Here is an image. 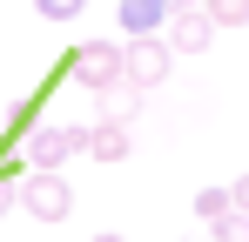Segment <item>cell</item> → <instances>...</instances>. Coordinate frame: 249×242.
<instances>
[{
	"label": "cell",
	"mask_w": 249,
	"mask_h": 242,
	"mask_svg": "<svg viewBox=\"0 0 249 242\" xmlns=\"http://www.w3.org/2000/svg\"><path fill=\"white\" fill-rule=\"evenodd\" d=\"M20 208H27L34 222H68V215H74V189L61 182V168H27Z\"/></svg>",
	"instance_id": "6da1fadb"
},
{
	"label": "cell",
	"mask_w": 249,
	"mask_h": 242,
	"mask_svg": "<svg viewBox=\"0 0 249 242\" xmlns=\"http://www.w3.org/2000/svg\"><path fill=\"white\" fill-rule=\"evenodd\" d=\"M168 68H175V47H168L162 34H142V40H128V47H122V81H128V87H142V94L162 87Z\"/></svg>",
	"instance_id": "7a4b0ae2"
},
{
	"label": "cell",
	"mask_w": 249,
	"mask_h": 242,
	"mask_svg": "<svg viewBox=\"0 0 249 242\" xmlns=\"http://www.w3.org/2000/svg\"><path fill=\"white\" fill-rule=\"evenodd\" d=\"M74 155H88V128H34L27 135V168H68Z\"/></svg>",
	"instance_id": "3957f363"
},
{
	"label": "cell",
	"mask_w": 249,
	"mask_h": 242,
	"mask_svg": "<svg viewBox=\"0 0 249 242\" xmlns=\"http://www.w3.org/2000/svg\"><path fill=\"white\" fill-rule=\"evenodd\" d=\"M74 81H81L88 94L115 87V81H122V47H115V40H81V47H74Z\"/></svg>",
	"instance_id": "277c9868"
},
{
	"label": "cell",
	"mask_w": 249,
	"mask_h": 242,
	"mask_svg": "<svg viewBox=\"0 0 249 242\" xmlns=\"http://www.w3.org/2000/svg\"><path fill=\"white\" fill-rule=\"evenodd\" d=\"M162 40L175 47V54H202L209 40H215V20H209V14H168Z\"/></svg>",
	"instance_id": "5b68a950"
},
{
	"label": "cell",
	"mask_w": 249,
	"mask_h": 242,
	"mask_svg": "<svg viewBox=\"0 0 249 242\" xmlns=\"http://www.w3.org/2000/svg\"><path fill=\"white\" fill-rule=\"evenodd\" d=\"M115 14H122L128 40H142V34H162V27H168V14H175V7H168V0H122Z\"/></svg>",
	"instance_id": "8992f818"
},
{
	"label": "cell",
	"mask_w": 249,
	"mask_h": 242,
	"mask_svg": "<svg viewBox=\"0 0 249 242\" xmlns=\"http://www.w3.org/2000/svg\"><path fill=\"white\" fill-rule=\"evenodd\" d=\"M128 148H135V135H128L122 121H94V128H88V155L101 161V168H108V161H128Z\"/></svg>",
	"instance_id": "52a82bcc"
},
{
	"label": "cell",
	"mask_w": 249,
	"mask_h": 242,
	"mask_svg": "<svg viewBox=\"0 0 249 242\" xmlns=\"http://www.w3.org/2000/svg\"><path fill=\"white\" fill-rule=\"evenodd\" d=\"M94 108H101V121H135V108H142V87H128V81H115V87H101L94 94Z\"/></svg>",
	"instance_id": "ba28073f"
},
{
	"label": "cell",
	"mask_w": 249,
	"mask_h": 242,
	"mask_svg": "<svg viewBox=\"0 0 249 242\" xmlns=\"http://www.w3.org/2000/svg\"><path fill=\"white\" fill-rule=\"evenodd\" d=\"M202 14L215 27H249V0H202Z\"/></svg>",
	"instance_id": "9c48e42d"
},
{
	"label": "cell",
	"mask_w": 249,
	"mask_h": 242,
	"mask_svg": "<svg viewBox=\"0 0 249 242\" xmlns=\"http://www.w3.org/2000/svg\"><path fill=\"white\" fill-rule=\"evenodd\" d=\"M229 208H236V195H229V189H202V195H196V215H202V222H222Z\"/></svg>",
	"instance_id": "30bf717a"
},
{
	"label": "cell",
	"mask_w": 249,
	"mask_h": 242,
	"mask_svg": "<svg viewBox=\"0 0 249 242\" xmlns=\"http://www.w3.org/2000/svg\"><path fill=\"white\" fill-rule=\"evenodd\" d=\"M215 242H249V215L243 208H229V215L215 222Z\"/></svg>",
	"instance_id": "8fae6325"
},
{
	"label": "cell",
	"mask_w": 249,
	"mask_h": 242,
	"mask_svg": "<svg viewBox=\"0 0 249 242\" xmlns=\"http://www.w3.org/2000/svg\"><path fill=\"white\" fill-rule=\"evenodd\" d=\"M81 7H88V0H34V14H41V20H74Z\"/></svg>",
	"instance_id": "7c38bea8"
},
{
	"label": "cell",
	"mask_w": 249,
	"mask_h": 242,
	"mask_svg": "<svg viewBox=\"0 0 249 242\" xmlns=\"http://www.w3.org/2000/svg\"><path fill=\"white\" fill-rule=\"evenodd\" d=\"M14 208H20V182H0V222H7Z\"/></svg>",
	"instance_id": "4fadbf2b"
},
{
	"label": "cell",
	"mask_w": 249,
	"mask_h": 242,
	"mask_svg": "<svg viewBox=\"0 0 249 242\" xmlns=\"http://www.w3.org/2000/svg\"><path fill=\"white\" fill-rule=\"evenodd\" d=\"M229 195H236V208H243V215H249V175H243V182H236V189H229Z\"/></svg>",
	"instance_id": "5bb4252c"
},
{
	"label": "cell",
	"mask_w": 249,
	"mask_h": 242,
	"mask_svg": "<svg viewBox=\"0 0 249 242\" xmlns=\"http://www.w3.org/2000/svg\"><path fill=\"white\" fill-rule=\"evenodd\" d=\"M168 7H175V14H202V0H168Z\"/></svg>",
	"instance_id": "9a60e30c"
},
{
	"label": "cell",
	"mask_w": 249,
	"mask_h": 242,
	"mask_svg": "<svg viewBox=\"0 0 249 242\" xmlns=\"http://www.w3.org/2000/svg\"><path fill=\"white\" fill-rule=\"evenodd\" d=\"M94 242H128V236H115V229H108V236H94Z\"/></svg>",
	"instance_id": "2e32d148"
}]
</instances>
